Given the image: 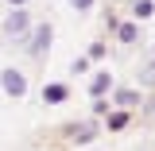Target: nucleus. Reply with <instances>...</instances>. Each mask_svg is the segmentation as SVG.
Returning <instances> with one entry per match:
<instances>
[{
    "label": "nucleus",
    "mask_w": 155,
    "mask_h": 151,
    "mask_svg": "<svg viewBox=\"0 0 155 151\" xmlns=\"http://www.w3.org/2000/svg\"><path fill=\"white\" fill-rule=\"evenodd\" d=\"M4 39L12 43V47H27V39H31V8H12L8 16H4Z\"/></svg>",
    "instance_id": "obj_1"
},
{
    "label": "nucleus",
    "mask_w": 155,
    "mask_h": 151,
    "mask_svg": "<svg viewBox=\"0 0 155 151\" xmlns=\"http://www.w3.org/2000/svg\"><path fill=\"white\" fill-rule=\"evenodd\" d=\"M51 39H54V23H51V19H47V23H35L23 51H27L31 58H47V54H51Z\"/></svg>",
    "instance_id": "obj_2"
},
{
    "label": "nucleus",
    "mask_w": 155,
    "mask_h": 151,
    "mask_svg": "<svg viewBox=\"0 0 155 151\" xmlns=\"http://www.w3.org/2000/svg\"><path fill=\"white\" fill-rule=\"evenodd\" d=\"M0 89H4V97H12V101H23L27 97V74L16 70V66H4L0 70Z\"/></svg>",
    "instance_id": "obj_3"
},
{
    "label": "nucleus",
    "mask_w": 155,
    "mask_h": 151,
    "mask_svg": "<svg viewBox=\"0 0 155 151\" xmlns=\"http://www.w3.org/2000/svg\"><path fill=\"white\" fill-rule=\"evenodd\" d=\"M62 132H66V140H70L74 147H85V143H93L97 136H101V120L89 116V120H81V124H66Z\"/></svg>",
    "instance_id": "obj_4"
},
{
    "label": "nucleus",
    "mask_w": 155,
    "mask_h": 151,
    "mask_svg": "<svg viewBox=\"0 0 155 151\" xmlns=\"http://www.w3.org/2000/svg\"><path fill=\"white\" fill-rule=\"evenodd\" d=\"M109 101H113V109H128V113H136V109L143 105V89H136V85H116L113 93H109Z\"/></svg>",
    "instance_id": "obj_5"
},
{
    "label": "nucleus",
    "mask_w": 155,
    "mask_h": 151,
    "mask_svg": "<svg viewBox=\"0 0 155 151\" xmlns=\"http://www.w3.org/2000/svg\"><path fill=\"white\" fill-rule=\"evenodd\" d=\"M113 89H116L113 70H93V74H89V101H93V97H109Z\"/></svg>",
    "instance_id": "obj_6"
},
{
    "label": "nucleus",
    "mask_w": 155,
    "mask_h": 151,
    "mask_svg": "<svg viewBox=\"0 0 155 151\" xmlns=\"http://www.w3.org/2000/svg\"><path fill=\"white\" fill-rule=\"evenodd\" d=\"M128 124H132V113L128 109H109V113L101 116V128L105 132H124Z\"/></svg>",
    "instance_id": "obj_7"
},
{
    "label": "nucleus",
    "mask_w": 155,
    "mask_h": 151,
    "mask_svg": "<svg viewBox=\"0 0 155 151\" xmlns=\"http://www.w3.org/2000/svg\"><path fill=\"white\" fill-rule=\"evenodd\" d=\"M43 101H47V105L70 101V81H47V85H43Z\"/></svg>",
    "instance_id": "obj_8"
},
{
    "label": "nucleus",
    "mask_w": 155,
    "mask_h": 151,
    "mask_svg": "<svg viewBox=\"0 0 155 151\" xmlns=\"http://www.w3.org/2000/svg\"><path fill=\"white\" fill-rule=\"evenodd\" d=\"M113 35L120 39L124 47H132V43H140V39H143V31H140V23H136V19H120V23H116V31H113Z\"/></svg>",
    "instance_id": "obj_9"
},
{
    "label": "nucleus",
    "mask_w": 155,
    "mask_h": 151,
    "mask_svg": "<svg viewBox=\"0 0 155 151\" xmlns=\"http://www.w3.org/2000/svg\"><path fill=\"white\" fill-rule=\"evenodd\" d=\"M147 85H155V51H151V58L136 70V89H147Z\"/></svg>",
    "instance_id": "obj_10"
},
{
    "label": "nucleus",
    "mask_w": 155,
    "mask_h": 151,
    "mask_svg": "<svg viewBox=\"0 0 155 151\" xmlns=\"http://www.w3.org/2000/svg\"><path fill=\"white\" fill-rule=\"evenodd\" d=\"M128 12H132L136 23H143V19L155 16V0H132V8H128Z\"/></svg>",
    "instance_id": "obj_11"
},
{
    "label": "nucleus",
    "mask_w": 155,
    "mask_h": 151,
    "mask_svg": "<svg viewBox=\"0 0 155 151\" xmlns=\"http://www.w3.org/2000/svg\"><path fill=\"white\" fill-rule=\"evenodd\" d=\"M85 58H89V62H105V58H109V43H105V39H93L89 51H85Z\"/></svg>",
    "instance_id": "obj_12"
},
{
    "label": "nucleus",
    "mask_w": 155,
    "mask_h": 151,
    "mask_svg": "<svg viewBox=\"0 0 155 151\" xmlns=\"http://www.w3.org/2000/svg\"><path fill=\"white\" fill-rule=\"evenodd\" d=\"M89 66H93L89 58H85V54H78L74 62H70V74H74V77H85V74H89Z\"/></svg>",
    "instance_id": "obj_13"
},
{
    "label": "nucleus",
    "mask_w": 155,
    "mask_h": 151,
    "mask_svg": "<svg viewBox=\"0 0 155 151\" xmlns=\"http://www.w3.org/2000/svg\"><path fill=\"white\" fill-rule=\"evenodd\" d=\"M109 109H113V101H109V97H93V105H89V113H93L97 120H101V116L109 113Z\"/></svg>",
    "instance_id": "obj_14"
},
{
    "label": "nucleus",
    "mask_w": 155,
    "mask_h": 151,
    "mask_svg": "<svg viewBox=\"0 0 155 151\" xmlns=\"http://www.w3.org/2000/svg\"><path fill=\"white\" fill-rule=\"evenodd\" d=\"M70 4H74V12H78V16H85V12H93V4H97V0H70Z\"/></svg>",
    "instance_id": "obj_15"
},
{
    "label": "nucleus",
    "mask_w": 155,
    "mask_h": 151,
    "mask_svg": "<svg viewBox=\"0 0 155 151\" xmlns=\"http://www.w3.org/2000/svg\"><path fill=\"white\" fill-rule=\"evenodd\" d=\"M140 109H143V113H151V116H155V97H143V105H140Z\"/></svg>",
    "instance_id": "obj_16"
},
{
    "label": "nucleus",
    "mask_w": 155,
    "mask_h": 151,
    "mask_svg": "<svg viewBox=\"0 0 155 151\" xmlns=\"http://www.w3.org/2000/svg\"><path fill=\"white\" fill-rule=\"evenodd\" d=\"M8 8H27V0H8Z\"/></svg>",
    "instance_id": "obj_17"
}]
</instances>
